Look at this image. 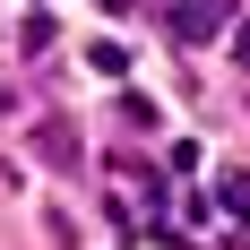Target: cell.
<instances>
[{"label": "cell", "instance_id": "7a4b0ae2", "mask_svg": "<svg viewBox=\"0 0 250 250\" xmlns=\"http://www.w3.org/2000/svg\"><path fill=\"white\" fill-rule=\"evenodd\" d=\"M225 207H250V173H225Z\"/></svg>", "mask_w": 250, "mask_h": 250}, {"label": "cell", "instance_id": "6da1fadb", "mask_svg": "<svg viewBox=\"0 0 250 250\" xmlns=\"http://www.w3.org/2000/svg\"><path fill=\"white\" fill-rule=\"evenodd\" d=\"M173 35H181V43L216 35V0H190V9H173Z\"/></svg>", "mask_w": 250, "mask_h": 250}, {"label": "cell", "instance_id": "3957f363", "mask_svg": "<svg viewBox=\"0 0 250 250\" xmlns=\"http://www.w3.org/2000/svg\"><path fill=\"white\" fill-rule=\"evenodd\" d=\"M233 61H242V69H250V26H242V35H233Z\"/></svg>", "mask_w": 250, "mask_h": 250}]
</instances>
